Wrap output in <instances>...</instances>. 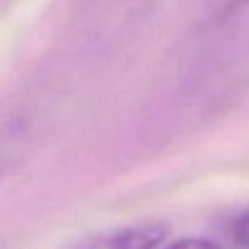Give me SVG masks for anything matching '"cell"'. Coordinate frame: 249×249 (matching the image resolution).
<instances>
[{"instance_id": "obj_3", "label": "cell", "mask_w": 249, "mask_h": 249, "mask_svg": "<svg viewBox=\"0 0 249 249\" xmlns=\"http://www.w3.org/2000/svg\"><path fill=\"white\" fill-rule=\"evenodd\" d=\"M230 235H231V241L235 247L249 249V210H245L233 218L231 228H230Z\"/></svg>"}, {"instance_id": "obj_2", "label": "cell", "mask_w": 249, "mask_h": 249, "mask_svg": "<svg viewBox=\"0 0 249 249\" xmlns=\"http://www.w3.org/2000/svg\"><path fill=\"white\" fill-rule=\"evenodd\" d=\"M27 128L23 123H10L0 130V179L8 175L25 154Z\"/></svg>"}, {"instance_id": "obj_4", "label": "cell", "mask_w": 249, "mask_h": 249, "mask_svg": "<svg viewBox=\"0 0 249 249\" xmlns=\"http://www.w3.org/2000/svg\"><path fill=\"white\" fill-rule=\"evenodd\" d=\"M165 249H220L214 241L210 239H202V237H183L177 239L175 243H171Z\"/></svg>"}, {"instance_id": "obj_1", "label": "cell", "mask_w": 249, "mask_h": 249, "mask_svg": "<svg viewBox=\"0 0 249 249\" xmlns=\"http://www.w3.org/2000/svg\"><path fill=\"white\" fill-rule=\"evenodd\" d=\"M167 231L169 228L163 222H142L84 235L66 249H156Z\"/></svg>"}]
</instances>
